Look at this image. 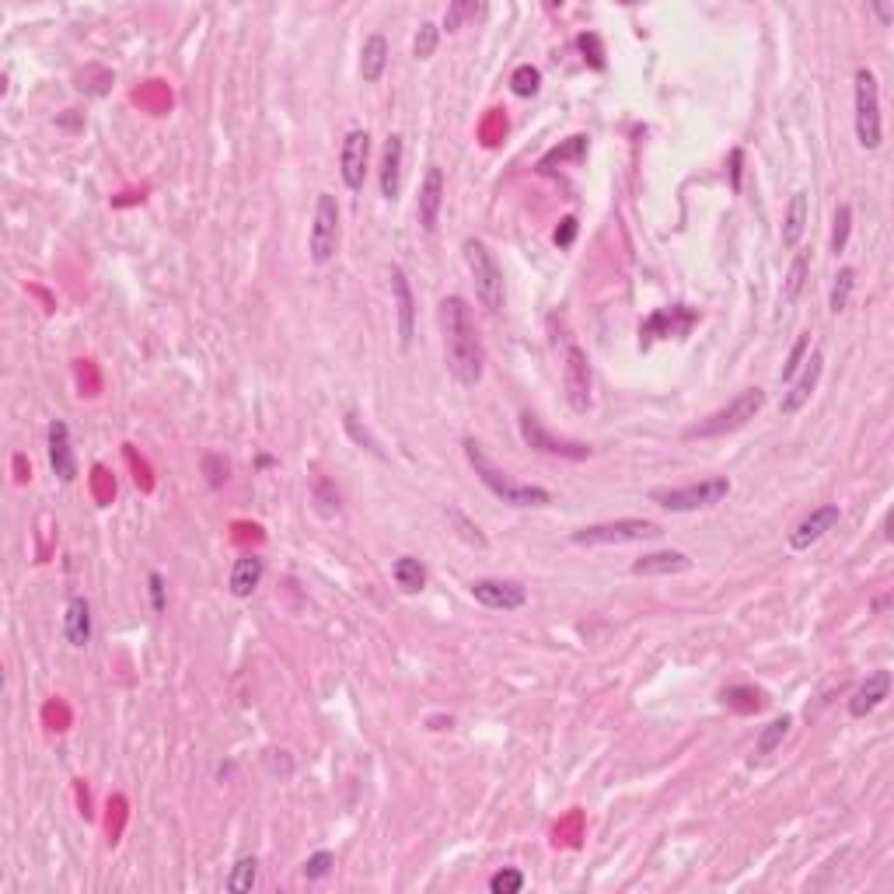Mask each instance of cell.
<instances>
[{"mask_svg": "<svg viewBox=\"0 0 894 894\" xmlns=\"http://www.w3.org/2000/svg\"><path fill=\"white\" fill-rule=\"evenodd\" d=\"M842 521V510L839 503H825V507L811 510V514L804 517V521L797 524V528L790 531V549L793 552H807L811 545H818L821 538L828 535V531H835V524Z\"/></svg>", "mask_w": 894, "mask_h": 894, "instance_id": "cell-16", "label": "cell"}, {"mask_svg": "<svg viewBox=\"0 0 894 894\" xmlns=\"http://www.w3.org/2000/svg\"><path fill=\"white\" fill-rule=\"evenodd\" d=\"M444 172L437 165L427 168L423 175V186H420V203H416V214H420V227L427 234L437 231V221H441V207H444Z\"/></svg>", "mask_w": 894, "mask_h": 894, "instance_id": "cell-17", "label": "cell"}, {"mask_svg": "<svg viewBox=\"0 0 894 894\" xmlns=\"http://www.w3.org/2000/svg\"><path fill=\"white\" fill-rule=\"evenodd\" d=\"M688 570H692V556L678 549L647 552V556H640L629 566L633 577H678V573H688Z\"/></svg>", "mask_w": 894, "mask_h": 894, "instance_id": "cell-19", "label": "cell"}, {"mask_svg": "<svg viewBox=\"0 0 894 894\" xmlns=\"http://www.w3.org/2000/svg\"><path fill=\"white\" fill-rule=\"evenodd\" d=\"M461 447H465V458L468 465H472V472L479 475V482L489 489V493L496 496L500 503H507V507H521V510H531V507H549L552 503V493L542 486H531V482H517L510 479L507 472H503L500 465H496L493 458H489L486 451H482V444L475 441V437H465L461 441Z\"/></svg>", "mask_w": 894, "mask_h": 894, "instance_id": "cell-2", "label": "cell"}, {"mask_svg": "<svg viewBox=\"0 0 894 894\" xmlns=\"http://www.w3.org/2000/svg\"><path fill=\"white\" fill-rule=\"evenodd\" d=\"M147 594H151V608L154 615H165L168 612V587L161 573H147Z\"/></svg>", "mask_w": 894, "mask_h": 894, "instance_id": "cell-43", "label": "cell"}, {"mask_svg": "<svg viewBox=\"0 0 894 894\" xmlns=\"http://www.w3.org/2000/svg\"><path fill=\"white\" fill-rule=\"evenodd\" d=\"M441 329H444V364L454 374V381L465 388H475L482 381V367H486V350L475 332L468 301L458 294L444 297L441 304Z\"/></svg>", "mask_w": 894, "mask_h": 894, "instance_id": "cell-1", "label": "cell"}, {"mask_svg": "<svg viewBox=\"0 0 894 894\" xmlns=\"http://www.w3.org/2000/svg\"><path fill=\"white\" fill-rule=\"evenodd\" d=\"M741 161H744V154L737 151H730V189H734V193H741Z\"/></svg>", "mask_w": 894, "mask_h": 894, "instance_id": "cell-47", "label": "cell"}, {"mask_svg": "<svg viewBox=\"0 0 894 894\" xmlns=\"http://www.w3.org/2000/svg\"><path fill=\"white\" fill-rule=\"evenodd\" d=\"M853 287H856V269L853 266H842L839 276H835V283H832V294H828V311H832V315H842V311L849 308Z\"/></svg>", "mask_w": 894, "mask_h": 894, "instance_id": "cell-32", "label": "cell"}, {"mask_svg": "<svg viewBox=\"0 0 894 894\" xmlns=\"http://www.w3.org/2000/svg\"><path fill=\"white\" fill-rule=\"evenodd\" d=\"M716 699H720V706L734 709V713H762V709L769 706V695L755 685H727V688H720Z\"/></svg>", "mask_w": 894, "mask_h": 894, "instance_id": "cell-26", "label": "cell"}, {"mask_svg": "<svg viewBox=\"0 0 894 894\" xmlns=\"http://www.w3.org/2000/svg\"><path fill=\"white\" fill-rule=\"evenodd\" d=\"M437 42H441V28H437L434 21H423L420 32H416V39H413V56L416 60H430V56L437 53Z\"/></svg>", "mask_w": 894, "mask_h": 894, "instance_id": "cell-39", "label": "cell"}, {"mask_svg": "<svg viewBox=\"0 0 894 894\" xmlns=\"http://www.w3.org/2000/svg\"><path fill=\"white\" fill-rule=\"evenodd\" d=\"M388 280H392L395 318H399V346L409 350L416 339V297H413V287H409V276L402 266H388Z\"/></svg>", "mask_w": 894, "mask_h": 894, "instance_id": "cell-15", "label": "cell"}, {"mask_svg": "<svg viewBox=\"0 0 894 894\" xmlns=\"http://www.w3.org/2000/svg\"><path fill=\"white\" fill-rule=\"evenodd\" d=\"M63 640L74 650H84L91 643V605L88 598H70L63 608Z\"/></svg>", "mask_w": 894, "mask_h": 894, "instance_id": "cell-24", "label": "cell"}, {"mask_svg": "<svg viewBox=\"0 0 894 894\" xmlns=\"http://www.w3.org/2000/svg\"><path fill=\"white\" fill-rule=\"evenodd\" d=\"M388 56H392V49H388L385 35L381 32L367 35L364 46H360V77H364L367 84H378L388 70Z\"/></svg>", "mask_w": 894, "mask_h": 894, "instance_id": "cell-25", "label": "cell"}, {"mask_svg": "<svg viewBox=\"0 0 894 894\" xmlns=\"http://www.w3.org/2000/svg\"><path fill=\"white\" fill-rule=\"evenodd\" d=\"M517 427H521V437H524V444H528L531 451H542V454H552V458H566V461H587L594 454L591 444L563 441V437H556L542 420H538L535 413H521V416H517Z\"/></svg>", "mask_w": 894, "mask_h": 894, "instance_id": "cell-10", "label": "cell"}, {"mask_svg": "<svg viewBox=\"0 0 894 894\" xmlns=\"http://www.w3.org/2000/svg\"><path fill=\"white\" fill-rule=\"evenodd\" d=\"M315 503H318V510H322L325 517H332V514H339V493L336 489H332V482L329 479H322L315 486Z\"/></svg>", "mask_w": 894, "mask_h": 894, "instance_id": "cell-45", "label": "cell"}, {"mask_svg": "<svg viewBox=\"0 0 894 894\" xmlns=\"http://www.w3.org/2000/svg\"><path fill=\"white\" fill-rule=\"evenodd\" d=\"M853 88H856V140H860L863 151H881L884 123H881V88H877V74L870 67H856Z\"/></svg>", "mask_w": 894, "mask_h": 894, "instance_id": "cell-6", "label": "cell"}, {"mask_svg": "<svg viewBox=\"0 0 894 894\" xmlns=\"http://www.w3.org/2000/svg\"><path fill=\"white\" fill-rule=\"evenodd\" d=\"M461 255H465V266H468V273H472L479 304L489 311V315H500L503 304H507V287H503V269H500V262H496V255L489 252L482 238L461 241Z\"/></svg>", "mask_w": 894, "mask_h": 894, "instance_id": "cell-3", "label": "cell"}, {"mask_svg": "<svg viewBox=\"0 0 894 894\" xmlns=\"http://www.w3.org/2000/svg\"><path fill=\"white\" fill-rule=\"evenodd\" d=\"M821 374H825V353L811 350V357L804 360V367L797 371V378L790 381V388H786L783 399H779V413H783V416H797L800 409L811 402V395H814V388H818Z\"/></svg>", "mask_w": 894, "mask_h": 894, "instance_id": "cell-12", "label": "cell"}, {"mask_svg": "<svg viewBox=\"0 0 894 894\" xmlns=\"http://www.w3.org/2000/svg\"><path fill=\"white\" fill-rule=\"evenodd\" d=\"M587 151H591V137H584V133H577V137H570L566 144L552 147L549 154H545L542 161H538V172H552V165H566V161H573V165H580V161L587 158Z\"/></svg>", "mask_w": 894, "mask_h": 894, "instance_id": "cell-28", "label": "cell"}, {"mask_svg": "<svg viewBox=\"0 0 894 894\" xmlns=\"http://www.w3.org/2000/svg\"><path fill=\"white\" fill-rule=\"evenodd\" d=\"M664 528L657 521H647V517H622V521H605V524H587V528L573 531L570 542L573 545H636V542H654L661 538Z\"/></svg>", "mask_w": 894, "mask_h": 894, "instance_id": "cell-7", "label": "cell"}, {"mask_svg": "<svg viewBox=\"0 0 894 894\" xmlns=\"http://www.w3.org/2000/svg\"><path fill=\"white\" fill-rule=\"evenodd\" d=\"M849 234H853V207L849 203H839L835 210V227H832V252H846L849 245Z\"/></svg>", "mask_w": 894, "mask_h": 894, "instance_id": "cell-37", "label": "cell"}, {"mask_svg": "<svg viewBox=\"0 0 894 894\" xmlns=\"http://www.w3.org/2000/svg\"><path fill=\"white\" fill-rule=\"evenodd\" d=\"M447 521H451L454 528H458V538H461V542L475 545V549H489V538L482 535V528L472 521V517L465 514V510H458V507H447Z\"/></svg>", "mask_w": 894, "mask_h": 894, "instance_id": "cell-33", "label": "cell"}, {"mask_svg": "<svg viewBox=\"0 0 894 894\" xmlns=\"http://www.w3.org/2000/svg\"><path fill=\"white\" fill-rule=\"evenodd\" d=\"M482 11H486V7L475 4V0H454V4L447 7V14H444V28L447 32H458L468 18H475V14H482Z\"/></svg>", "mask_w": 894, "mask_h": 894, "instance_id": "cell-40", "label": "cell"}, {"mask_svg": "<svg viewBox=\"0 0 894 894\" xmlns=\"http://www.w3.org/2000/svg\"><path fill=\"white\" fill-rule=\"evenodd\" d=\"M807 224H811V200H807V193L800 189V193H793L790 203H786L783 231H779L783 248H800V241H804V234H807Z\"/></svg>", "mask_w": 894, "mask_h": 894, "instance_id": "cell-23", "label": "cell"}, {"mask_svg": "<svg viewBox=\"0 0 894 894\" xmlns=\"http://www.w3.org/2000/svg\"><path fill=\"white\" fill-rule=\"evenodd\" d=\"M392 577L406 594H420L423 587H427V566H423L416 556H402V559H395Z\"/></svg>", "mask_w": 894, "mask_h": 894, "instance_id": "cell-29", "label": "cell"}, {"mask_svg": "<svg viewBox=\"0 0 894 894\" xmlns=\"http://www.w3.org/2000/svg\"><path fill=\"white\" fill-rule=\"evenodd\" d=\"M538 88H542V70L531 67V63H521V67L510 74V91H514L517 98L538 95Z\"/></svg>", "mask_w": 894, "mask_h": 894, "instance_id": "cell-34", "label": "cell"}, {"mask_svg": "<svg viewBox=\"0 0 894 894\" xmlns=\"http://www.w3.org/2000/svg\"><path fill=\"white\" fill-rule=\"evenodd\" d=\"M262 577H266V559L262 556H241L234 559L231 566V577H227V591L234 594V598H252L255 591H259Z\"/></svg>", "mask_w": 894, "mask_h": 894, "instance_id": "cell-22", "label": "cell"}, {"mask_svg": "<svg viewBox=\"0 0 894 894\" xmlns=\"http://www.w3.org/2000/svg\"><path fill=\"white\" fill-rule=\"evenodd\" d=\"M343 427H346V434H350V441H353V444L364 447V451H371L374 458L385 461V451H381V444L374 441L371 430H367L364 423H360V416H357V413H346V416H343Z\"/></svg>", "mask_w": 894, "mask_h": 894, "instance_id": "cell-35", "label": "cell"}, {"mask_svg": "<svg viewBox=\"0 0 894 894\" xmlns=\"http://www.w3.org/2000/svg\"><path fill=\"white\" fill-rule=\"evenodd\" d=\"M49 468L60 482H74L77 479V458L74 447H70V427L63 420L49 423Z\"/></svg>", "mask_w": 894, "mask_h": 894, "instance_id": "cell-20", "label": "cell"}, {"mask_svg": "<svg viewBox=\"0 0 894 894\" xmlns=\"http://www.w3.org/2000/svg\"><path fill=\"white\" fill-rule=\"evenodd\" d=\"M807 350H811V332H800L797 343H793V350H790V357H786L783 371H779V381L790 385V381L797 378V371L804 367V360H807Z\"/></svg>", "mask_w": 894, "mask_h": 894, "instance_id": "cell-36", "label": "cell"}, {"mask_svg": "<svg viewBox=\"0 0 894 894\" xmlns=\"http://www.w3.org/2000/svg\"><path fill=\"white\" fill-rule=\"evenodd\" d=\"M255 877H259V860H255V856H241V860L231 867V874H227L224 888L231 894H248L255 888Z\"/></svg>", "mask_w": 894, "mask_h": 894, "instance_id": "cell-31", "label": "cell"}, {"mask_svg": "<svg viewBox=\"0 0 894 894\" xmlns=\"http://www.w3.org/2000/svg\"><path fill=\"white\" fill-rule=\"evenodd\" d=\"M577 49L584 53V63H591L594 70H605V46H601V35L598 32H580L577 35Z\"/></svg>", "mask_w": 894, "mask_h": 894, "instance_id": "cell-38", "label": "cell"}, {"mask_svg": "<svg viewBox=\"0 0 894 894\" xmlns=\"http://www.w3.org/2000/svg\"><path fill=\"white\" fill-rule=\"evenodd\" d=\"M339 252V203L332 193H318L315 214L308 231V259L315 266H329Z\"/></svg>", "mask_w": 894, "mask_h": 894, "instance_id": "cell-8", "label": "cell"}, {"mask_svg": "<svg viewBox=\"0 0 894 894\" xmlns=\"http://www.w3.org/2000/svg\"><path fill=\"white\" fill-rule=\"evenodd\" d=\"M563 392L566 402H570L573 413H587L594 399V371H591V357H587L584 346L566 343L563 350Z\"/></svg>", "mask_w": 894, "mask_h": 894, "instance_id": "cell-9", "label": "cell"}, {"mask_svg": "<svg viewBox=\"0 0 894 894\" xmlns=\"http://www.w3.org/2000/svg\"><path fill=\"white\" fill-rule=\"evenodd\" d=\"M203 475H207L210 489H221L227 482V461L221 454H207V458H203Z\"/></svg>", "mask_w": 894, "mask_h": 894, "instance_id": "cell-44", "label": "cell"}, {"mask_svg": "<svg viewBox=\"0 0 894 894\" xmlns=\"http://www.w3.org/2000/svg\"><path fill=\"white\" fill-rule=\"evenodd\" d=\"M367 161H371V133L367 130H350L339 151V172L350 193H360L367 179Z\"/></svg>", "mask_w": 894, "mask_h": 894, "instance_id": "cell-13", "label": "cell"}, {"mask_svg": "<svg viewBox=\"0 0 894 894\" xmlns=\"http://www.w3.org/2000/svg\"><path fill=\"white\" fill-rule=\"evenodd\" d=\"M888 692H891V671L881 668V671L867 674V681H863V685L853 692V699H849V716H853V720H867V716L888 699Z\"/></svg>", "mask_w": 894, "mask_h": 894, "instance_id": "cell-21", "label": "cell"}, {"mask_svg": "<svg viewBox=\"0 0 894 894\" xmlns=\"http://www.w3.org/2000/svg\"><path fill=\"white\" fill-rule=\"evenodd\" d=\"M807 276H811V248H797L790 269H786L783 294H779V301H783L786 308L800 301V294H804V287H807Z\"/></svg>", "mask_w": 894, "mask_h": 894, "instance_id": "cell-27", "label": "cell"}, {"mask_svg": "<svg viewBox=\"0 0 894 894\" xmlns=\"http://www.w3.org/2000/svg\"><path fill=\"white\" fill-rule=\"evenodd\" d=\"M730 479L727 475H709V479L688 482V486H671V489H650V500L657 507L671 510V514H688V510H706L716 507L730 496Z\"/></svg>", "mask_w": 894, "mask_h": 894, "instance_id": "cell-5", "label": "cell"}, {"mask_svg": "<svg viewBox=\"0 0 894 894\" xmlns=\"http://www.w3.org/2000/svg\"><path fill=\"white\" fill-rule=\"evenodd\" d=\"M468 591H472V598L479 601V605L493 608V612H517V608L528 605V591H524L517 580H472L468 584Z\"/></svg>", "mask_w": 894, "mask_h": 894, "instance_id": "cell-14", "label": "cell"}, {"mask_svg": "<svg viewBox=\"0 0 894 894\" xmlns=\"http://www.w3.org/2000/svg\"><path fill=\"white\" fill-rule=\"evenodd\" d=\"M332 867H336V856H332L329 849H322V853H315V856L304 860L301 874H304V881H325V877L332 874Z\"/></svg>", "mask_w": 894, "mask_h": 894, "instance_id": "cell-42", "label": "cell"}, {"mask_svg": "<svg viewBox=\"0 0 894 894\" xmlns=\"http://www.w3.org/2000/svg\"><path fill=\"white\" fill-rule=\"evenodd\" d=\"M790 727H793V716H776V720L772 723H765L762 727V734H758V741H755V751H751V755H755V762H762V758H769L772 751L779 748V744L786 741V734H790Z\"/></svg>", "mask_w": 894, "mask_h": 894, "instance_id": "cell-30", "label": "cell"}, {"mask_svg": "<svg viewBox=\"0 0 894 894\" xmlns=\"http://www.w3.org/2000/svg\"><path fill=\"white\" fill-rule=\"evenodd\" d=\"M489 891L493 894H521L524 891V874L517 867H503L489 877Z\"/></svg>", "mask_w": 894, "mask_h": 894, "instance_id": "cell-41", "label": "cell"}, {"mask_svg": "<svg viewBox=\"0 0 894 894\" xmlns=\"http://www.w3.org/2000/svg\"><path fill=\"white\" fill-rule=\"evenodd\" d=\"M762 406H765L762 388H744V392H737L723 409H716V413H709L706 420H699L695 427H688L685 441H709V437L734 434V430L748 427V423L762 413Z\"/></svg>", "mask_w": 894, "mask_h": 894, "instance_id": "cell-4", "label": "cell"}, {"mask_svg": "<svg viewBox=\"0 0 894 894\" xmlns=\"http://www.w3.org/2000/svg\"><path fill=\"white\" fill-rule=\"evenodd\" d=\"M402 158H406V144H402L399 133H392V137L385 140V151H381V168H378V186H381V196H385L388 203L399 200L402 193Z\"/></svg>", "mask_w": 894, "mask_h": 894, "instance_id": "cell-18", "label": "cell"}, {"mask_svg": "<svg viewBox=\"0 0 894 894\" xmlns=\"http://www.w3.org/2000/svg\"><path fill=\"white\" fill-rule=\"evenodd\" d=\"M577 231H580V224H577V217H563V221H559V227H556V234H552V241H556L559 248H573V241H577Z\"/></svg>", "mask_w": 894, "mask_h": 894, "instance_id": "cell-46", "label": "cell"}, {"mask_svg": "<svg viewBox=\"0 0 894 894\" xmlns=\"http://www.w3.org/2000/svg\"><path fill=\"white\" fill-rule=\"evenodd\" d=\"M870 11L877 14V21H881V25H891V21H894V4H888V0H874V4H870Z\"/></svg>", "mask_w": 894, "mask_h": 894, "instance_id": "cell-48", "label": "cell"}, {"mask_svg": "<svg viewBox=\"0 0 894 894\" xmlns=\"http://www.w3.org/2000/svg\"><path fill=\"white\" fill-rule=\"evenodd\" d=\"M699 325V311L688 308V304H671V308H661L640 325V346H650L654 339H685L688 332Z\"/></svg>", "mask_w": 894, "mask_h": 894, "instance_id": "cell-11", "label": "cell"}]
</instances>
